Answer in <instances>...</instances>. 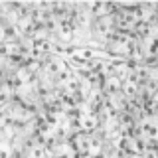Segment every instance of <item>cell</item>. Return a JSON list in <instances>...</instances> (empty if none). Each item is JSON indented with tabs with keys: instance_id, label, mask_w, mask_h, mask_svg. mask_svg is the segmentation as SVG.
Returning <instances> with one entry per match:
<instances>
[{
	"instance_id": "obj_1",
	"label": "cell",
	"mask_w": 158,
	"mask_h": 158,
	"mask_svg": "<svg viewBox=\"0 0 158 158\" xmlns=\"http://www.w3.org/2000/svg\"><path fill=\"white\" fill-rule=\"evenodd\" d=\"M95 30H97V36L101 40H111V34H113V30H115V16H113V14H107V16L97 18Z\"/></svg>"
},
{
	"instance_id": "obj_2",
	"label": "cell",
	"mask_w": 158,
	"mask_h": 158,
	"mask_svg": "<svg viewBox=\"0 0 158 158\" xmlns=\"http://www.w3.org/2000/svg\"><path fill=\"white\" fill-rule=\"evenodd\" d=\"M46 71H48L52 77H63V75H65V73L69 71V65L65 63V59H63V57L53 56V57H49Z\"/></svg>"
},
{
	"instance_id": "obj_3",
	"label": "cell",
	"mask_w": 158,
	"mask_h": 158,
	"mask_svg": "<svg viewBox=\"0 0 158 158\" xmlns=\"http://www.w3.org/2000/svg\"><path fill=\"white\" fill-rule=\"evenodd\" d=\"M121 93L127 97V101H135L136 95H138V83L135 79H125V81H121Z\"/></svg>"
},
{
	"instance_id": "obj_4",
	"label": "cell",
	"mask_w": 158,
	"mask_h": 158,
	"mask_svg": "<svg viewBox=\"0 0 158 158\" xmlns=\"http://www.w3.org/2000/svg\"><path fill=\"white\" fill-rule=\"evenodd\" d=\"M105 89H107V93L121 91V79H118L117 75H113V73H107V77H105Z\"/></svg>"
},
{
	"instance_id": "obj_5",
	"label": "cell",
	"mask_w": 158,
	"mask_h": 158,
	"mask_svg": "<svg viewBox=\"0 0 158 158\" xmlns=\"http://www.w3.org/2000/svg\"><path fill=\"white\" fill-rule=\"evenodd\" d=\"M101 138L97 136H87V154H99L101 152Z\"/></svg>"
},
{
	"instance_id": "obj_6",
	"label": "cell",
	"mask_w": 158,
	"mask_h": 158,
	"mask_svg": "<svg viewBox=\"0 0 158 158\" xmlns=\"http://www.w3.org/2000/svg\"><path fill=\"white\" fill-rule=\"evenodd\" d=\"M73 146L77 148L79 152H87V136H83L81 132H77V135H73Z\"/></svg>"
},
{
	"instance_id": "obj_7",
	"label": "cell",
	"mask_w": 158,
	"mask_h": 158,
	"mask_svg": "<svg viewBox=\"0 0 158 158\" xmlns=\"http://www.w3.org/2000/svg\"><path fill=\"white\" fill-rule=\"evenodd\" d=\"M0 148H2V154H4V156H10V140H6V138H4V142L0 144Z\"/></svg>"
}]
</instances>
